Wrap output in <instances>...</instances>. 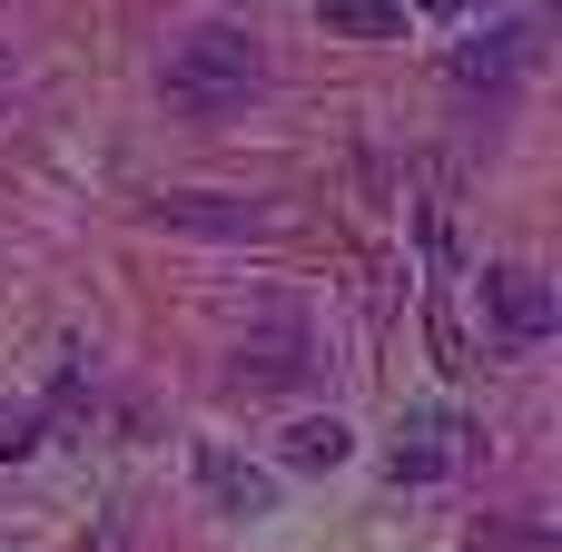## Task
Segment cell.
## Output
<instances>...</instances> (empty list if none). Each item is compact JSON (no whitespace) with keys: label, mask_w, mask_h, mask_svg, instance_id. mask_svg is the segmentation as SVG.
Wrapping results in <instances>:
<instances>
[{"label":"cell","mask_w":562,"mask_h":552,"mask_svg":"<svg viewBox=\"0 0 562 552\" xmlns=\"http://www.w3.org/2000/svg\"><path fill=\"white\" fill-rule=\"evenodd\" d=\"M484 306H494V336L504 346H553V286L533 267H484Z\"/></svg>","instance_id":"cell-3"},{"label":"cell","mask_w":562,"mask_h":552,"mask_svg":"<svg viewBox=\"0 0 562 552\" xmlns=\"http://www.w3.org/2000/svg\"><path fill=\"white\" fill-rule=\"evenodd\" d=\"M425 10H435V20H464V10H484V0H425Z\"/></svg>","instance_id":"cell-11"},{"label":"cell","mask_w":562,"mask_h":552,"mask_svg":"<svg viewBox=\"0 0 562 552\" xmlns=\"http://www.w3.org/2000/svg\"><path fill=\"white\" fill-rule=\"evenodd\" d=\"M40 425H49L40 405H0V464H20V454L40 444Z\"/></svg>","instance_id":"cell-10"},{"label":"cell","mask_w":562,"mask_h":552,"mask_svg":"<svg viewBox=\"0 0 562 552\" xmlns=\"http://www.w3.org/2000/svg\"><path fill=\"white\" fill-rule=\"evenodd\" d=\"M533 49H543V20H494L454 49V89H504V79L533 69Z\"/></svg>","instance_id":"cell-4"},{"label":"cell","mask_w":562,"mask_h":552,"mask_svg":"<svg viewBox=\"0 0 562 552\" xmlns=\"http://www.w3.org/2000/svg\"><path fill=\"white\" fill-rule=\"evenodd\" d=\"M0 99H10V40H0Z\"/></svg>","instance_id":"cell-12"},{"label":"cell","mask_w":562,"mask_h":552,"mask_svg":"<svg viewBox=\"0 0 562 552\" xmlns=\"http://www.w3.org/2000/svg\"><path fill=\"white\" fill-rule=\"evenodd\" d=\"M464 415H445V405H405V425H395V484H445L454 464H464Z\"/></svg>","instance_id":"cell-2"},{"label":"cell","mask_w":562,"mask_h":552,"mask_svg":"<svg viewBox=\"0 0 562 552\" xmlns=\"http://www.w3.org/2000/svg\"><path fill=\"white\" fill-rule=\"evenodd\" d=\"M336 40H405V0H316Z\"/></svg>","instance_id":"cell-9"},{"label":"cell","mask_w":562,"mask_h":552,"mask_svg":"<svg viewBox=\"0 0 562 552\" xmlns=\"http://www.w3.org/2000/svg\"><path fill=\"white\" fill-rule=\"evenodd\" d=\"M316 375V346H306V326L296 316H277L257 346H237V365H227V385L237 395H267V385H306Z\"/></svg>","instance_id":"cell-5"},{"label":"cell","mask_w":562,"mask_h":552,"mask_svg":"<svg viewBox=\"0 0 562 552\" xmlns=\"http://www.w3.org/2000/svg\"><path fill=\"white\" fill-rule=\"evenodd\" d=\"M267 89V49L247 40V30H188L178 49H168V99L188 109V119H227V109H247Z\"/></svg>","instance_id":"cell-1"},{"label":"cell","mask_w":562,"mask_h":552,"mask_svg":"<svg viewBox=\"0 0 562 552\" xmlns=\"http://www.w3.org/2000/svg\"><path fill=\"white\" fill-rule=\"evenodd\" d=\"M277 454H286V464H296V474H336V464H346V454H356V435H346V425H336V415H296V425H286V444H277Z\"/></svg>","instance_id":"cell-8"},{"label":"cell","mask_w":562,"mask_h":552,"mask_svg":"<svg viewBox=\"0 0 562 552\" xmlns=\"http://www.w3.org/2000/svg\"><path fill=\"white\" fill-rule=\"evenodd\" d=\"M198 484H207V504H217V514H237V523L277 514V474H257L247 454H198Z\"/></svg>","instance_id":"cell-7"},{"label":"cell","mask_w":562,"mask_h":552,"mask_svg":"<svg viewBox=\"0 0 562 552\" xmlns=\"http://www.w3.org/2000/svg\"><path fill=\"white\" fill-rule=\"evenodd\" d=\"M158 227H198V237H267V207L217 198V188H178V198H158Z\"/></svg>","instance_id":"cell-6"}]
</instances>
